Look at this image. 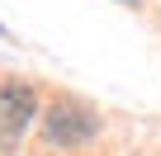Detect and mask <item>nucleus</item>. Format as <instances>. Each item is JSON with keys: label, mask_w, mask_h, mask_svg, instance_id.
<instances>
[{"label": "nucleus", "mask_w": 161, "mask_h": 156, "mask_svg": "<svg viewBox=\"0 0 161 156\" xmlns=\"http://www.w3.org/2000/svg\"><path fill=\"white\" fill-rule=\"evenodd\" d=\"M33 118H38V95H33V85L5 81V85H0V151H14Z\"/></svg>", "instance_id": "nucleus-1"}, {"label": "nucleus", "mask_w": 161, "mask_h": 156, "mask_svg": "<svg viewBox=\"0 0 161 156\" xmlns=\"http://www.w3.org/2000/svg\"><path fill=\"white\" fill-rule=\"evenodd\" d=\"M95 132H100V118H95L86 104L57 100V104L43 114V137H47L52 147H86Z\"/></svg>", "instance_id": "nucleus-2"}, {"label": "nucleus", "mask_w": 161, "mask_h": 156, "mask_svg": "<svg viewBox=\"0 0 161 156\" xmlns=\"http://www.w3.org/2000/svg\"><path fill=\"white\" fill-rule=\"evenodd\" d=\"M123 5H133V0H123Z\"/></svg>", "instance_id": "nucleus-3"}]
</instances>
